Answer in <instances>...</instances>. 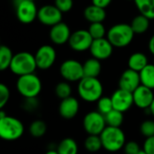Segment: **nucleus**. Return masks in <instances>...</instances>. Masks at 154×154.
Listing matches in <instances>:
<instances>
[{
    "label": "nucleus",
    "instance_id": "f257e3e1",
    "mask_svg": "<svg viewBox=\"0 0 154 154\" xmlns=\"http://www.w3.org/2000/svg\"><path fill=\"white\" fill-rule=\"evenodd\" d=\"M78 93L86 102H97L103 97V85L97 78L84 77L79 81Z\"/></svg>",
    "mask_w": 154,
    "mask_h": 154
},
{
    "label": "nucleus",
    "instance_id": "f03ea898",
    "mask_svg": "<svg viewBox=\"0 0 154 154\" xmlns=\"http://www.w3.org/2000/svg\"><path fill=\"white\" fill-rule=\"evenodd\" d=\"M134 32L131 24L121 23L113 25L107 32L106 38L114 47L124 48L131 44L134 37Z\"/></svg>",
    "mask_w": 154,
    "mask_h": 154
},
{
    "label": "nucleus",
    "instance_id": "7ed1b4c3",
    "mask_svg": "<svg viewBox=\"0 0 154 154\" xmlns=\"http://www.w3.org/2000/svg\"><path fill=\"white\" fill-rule=\"evenodd\" d=\"M103 148L110 152L120 151L125 145V134L120 127L106 126L100 134Z\"/></svg>",
    "mask_w": 154,
    "mask_h": 154
},
{
    "label": "nucleus",
    "instance_id": "20e7f679",
    "mask_svg": "<svg viewBox=\"0 0 154 154\" xmlns=\"http://www.w3.org/2000/svg\"><path fill=\"white\" fill-rule=\"evenodd\" d=\"M37 69L35 57L28 51H21L14 55L9 69L18 77L34 73Z\"/></svg>",
    "mask_w": 154,
    "mask_h": 154
},
{
    "label": "nucleus",
    "instance_id": "39448f33",
    "mask_svg": "<svg viewBox=\"0 0 154 154\" xmlns=\"http://www.w3.org/2000/svg\"><path fill=\"white\" fill-rule=\"evenodd\" d=\"M16 88L24 98L37 97L42 90V81L34 73L20 76L16 82Z\"/></svg>",
    "mask_w": 154,
    "mask_h": 154
},
{
    "label": "nucleus",
    "instance_id": "423d86ee",
    "mask_svg": "<svg viewBox=\"0 0 154 154\" xmlns=\"http://www.w3.org/2000/svg\"><path fill=\"white\" fill-rule=\"evenodd\" d=\"M24 132L23 123L13 116H6L0 118V136L5 141H15L19 139Z\"/></svg>",
    "mask_w": 154,
    "mask_h": 154
},
{
    "label": "nucleus",
    "instance_id": "0eeeda50",
    "mask_svg": "<svg viewBox=\"0 0 154 154\" xmlns=\"http://www.w3.org/2000/svg\"><path fill=\"white\" fill-rule=\"evenodd\" d=\"M38 8L32 0H16L15 14L18 21L23 24H29L37 19Z\"/></svg>",
    "mask_w": 154,
    "mask_h": 154
},
{
    "label": "nucleus",
    "instance_id": "6e6552de",
    "mask_svg": "<svg viewBox=\"0 0 154 154\" xmlns=\"http://www.w3.org/2000/svg\"><path fill=\"white\" fill-rule=\"evenodd\" d=\"M107 126L105 116L98 111H91L88 113L83 119L84 130L92 135H100Z\"/></svg>",
    "mask_w": 154,
    "mask_h": 154
},
{
    "label": "nucleus",
    "instance_id": "1a4fd4ad",
    "mask_svg": "<svg viewBox=\"0 0 154 154\" xmlns=\"http://www.w3.org/2000/svg\"><path fill=\"white\" fill-rule=\"evenodd\" d=\"M60 73L68 82L80 81L84 78L83 64L76 60H66L60 67Z\"/></svg>",
    "mask_w": 154,
    "mask_h": 154
},
{
    "label": "nucleus",
    "instance_id": "9d476101",
    "mask_svg": "<svg viewBox=\"0 0 154 154\" xmlns=\"http://www.w3.org/2000/svg\"><path fill=\"white\" fill-rule=\"evenodd\" d=\"M93 41L94 39L88 30L79 29L71 33L68 44L73 51L83 52L90 49Z\"/></svg>",
    "mask_w": 154,
    "mask_h": 154
},
{
    "label": "nucleus",
    "instance_id": "9b49d317",
    "mask_svg": "<svg viewBox=\"0 0 154 154\" xmlns=\"http://www.w3.org/2000/svg\"><path fill=\"white\" fill-rule=\"evenodd\" d=\"M62 12L55 5H44L38 10V21L46 26H53L62 22Z\"/></svg>",
    "mask_w": 154,
    "mask_h": 154
},
{
    "label": "nucleus",
    "instance_id": "f8f14e48",
    "mask_svg": "<svg viewBox=\"0 0 154 154\" xmlns=\"http://www.w3.org/2000/svg\"><path fill=\"white\" fill-rule=\"evenodd\" d=\"M34 57L38 69H48L53 66L57 58V53L51 45L45 44L41 46L36 51Z\"/></svg>",
    "mask_w": 154,
    "mask_h": 154
},
{
    "label": "nucleus",
    "instance_id": "ddd939ff",
    "mask_svg": "<svg viewBox=\"0 0 154 154\" xmlns=\"http://www.w3.org/2000/svg\"><path fill=\"white\" fill-rule=\"evenodd\" d=\"M114 46L109 42L107 38H101L94 40L89 51L93 58L97 59L99 60H105L111 57L114 50Z\"/></svg>",
    "mask_w": 154,
    "mask_h": 154
},
{
    "label": "nucleus",
    "instance_id": "4468645a",
    "mask_svg": "<svg viewBox=\"0 0 154 154\" xmlns=\"http://www.w3.org/2000/svg\"><path fill=\"white\" fill-rule=\"evenodd\" d=\"M111 99L113 102L114 109L123 113L128 111L133 106V105H134L133 92L122 89L120 88L113 93Z\"/></svg>",
    "mask_w": 154,
    "mask_h": 154
},
{
    "label": "nucleus",
    "instance_id": "2eb2a0df",
    "mask_svg": "<svg viewBox=\"0 0 154 154\" xmlns=\"http://www.w3.org/2000/svg\"><path fill=\"white\" fill-rule=\"evenodd\" d=\"M70 29L69 25L63 22H60L51 27L49 36L52 43L56 45H63L69 42L71 35Z\"/></svg>",
    "mask_w": 154,
    "mask_h": 154
},
{
    "label": "nucleus",
    "instance_id": "dca6fc26",
    "mask_svg": "<svg viewBox=\"0 0 154 154\" xmlns=\"http://www.w3.org/2000/svg\"><path fill=\"white\" fill-rule=\"evenodd\" d=\"M134 103L141 109H149L154 99V94L152 89L141 85L134 92Z\"/></svg>",
    "mask_w": 154,
    "mask_h": 154
},
{
    "label": "nucleus",
    "instance_id": "f3484780",
    "mask_svg": "<svg viewBox=\"0 0 154 154\" xmlns=\"http://www.w3.org/2000/svg\"><path fill=\"white\" fill-rule=\"evenodd\" d=\"M141 85L140 73L131 69L125 70L119 79V88L130 92H134Z\"/></svg>",
    "mask_w": 154,
    "mask_h": 154
},
{
    "label": "nucleus",
    "instance_id": "a211bd4d",
    "mask_svg": "<svg viewBox=\"0 0 154 154\" xmlns=\"http://www.w3.org/2000/svg\"><path fill=\"white\" fill-rule=\"evenodd\" d=\"M79 110V103L78 99L73 97H69L65 99H62L59 106V112L60 116L67 120L74 118L77 116Z\"/></svg>",
    "mask_w": 154,
    "mask_h": 154
},
{
    "label": "nucleus",
    "instance_id": "6ab92c4d",
    "mask_svg": "<svg viewBox=\"0 0 154 154\" xmlns=\"http://www.w3.org/2000/svg\"><path fill=\"white\" fill-rule=\"evenodd\" d=\"M84 17L90 23H103L106 17V9L97 6L95 5H90L84 9Z\"/></svg>",
    "mask_w": 154,
    "mask_h": 154
},
{
    "label": "nucleus",
    "instance_id": "aec40b11",
    "mask_svg": "<svg viewBox=\"0 0 154 154\" xmlns=\"http://www.w3.org/2000/svg\"><path fill=\"white\" fill-rule=\"evenodd\" d=\"M149 64L147 56L143 52H134L128 59V69L140 72Z\"/></svg>",
    "mask_w": 154,
    "mask_h": 154
},
{
    "label": "nucleus",
    "instance_id": "412c9836",
    "mask_svg": "<svg viewBox=\"0 0 154 154\" xmlns=\"http://www.w3.org/2000/svg\"><path fill=\"white\" fill-rule=\"evenodd\" d=\"M101 60L90 58L87 60L83 63V70H84V77L88 78H97L101 72L102 67H101Z\"/></svg>",
    "mask_w": 154,
    "mask_h": 154
},
{
    "label": "nucleus",
    "instance_id": "4be33fe9",
    "mask_svg": "<svg viewBox=\"0 0 154 154\" xmlns=\"http://www.w3.org/2000/svg\"><path fill=\"white\" fill-rule=\"evenodd\" d=\"M150 20L151 19H149L148 17H146L141 14L136 15L130 23L134 33L142 34V33L146 32L150 27Z\"/></svg>",
    "mask_w": 154,
    "mask_h": 154
},
{
    "label": "nucleus",
    "instance_id": "5701e85b",
    "mask_svg": "<svg viewBox=\"0 0 154 154\" xmlns=\"http://www.w3.org/2000/svg\"><path fill=\"white\" fill-rule=\"evenodd\" d=\"M134 4L141 14L153 20L154 0H134Z\"/></svg>",
    "mask_w": 154,
    "mask_h": 154
},
{
    "label": "nucleus",
    "instance_id": "b1692460",
    "mask_svg": "<svg viewBox=\"0 0 154 154\" xmlns=\"http://www.w3.org/2000/svg\"><path fill=\"white\" fill-rule=\"evenodd\" d=\"M141 84L151 88L154 89V65L148 64L143 70L140 72Z\"/></svg>",
    "mask_w": 154,
    "mask_h": 154
},
{
    "label": "nucleus",
    "instance_id": "393cba45",
    "mask_svg": "<svg viewBox=\"0 0 154 154\" xmlns=\"http://www.w3.org/2000/svg\"><path fill=\"white\" fill-rule=\"evenodd\" d=\"M57 151L59 154H78L79 148L74 139L65 138L59 143Z\"/></svg>",
    "mask_w": 154,
    "mask_h": 154
},
{
    "label": "nucleus",
    "instance_id": "a878e982",
    "mask_svg": "<svg viewBox=\"0 0 154 154\" xmlns=\"http://www.w3.org/2000/svg\"><path fill=\"white\" fill-rule=\"evenodd\" d=\"M13 58L14 54L11 49L5 45H2L0 47V69L5 70L9 69Z\"/></svg>",
    "mask_w": 154,
    "mask_h": 154
},
{
    "label": "nucleus",
    "instance_id": "bb28decb",
    "mask_svg": "<svg viewBox=\"0 0 154 154\" xmlns=\"http://www.w3.org/2000/svg\"><path fill=\"white\" fill-rule=\"evenodd\" d=\"M107 126L120 127L124 123V113L118 110L113 109L107 115L105 116Z\"/></svg>",
    "mask_w": 154,
    "mask_h": 154
},
{
    "label": "nucleus",
    "instance_id": "cd10ccee",
    "mask_svg": "<svg viewBox=\"0 0 154 154\" xmlns=\"http://www.w3.org/2000/svg\"><path fill=\"white\" fill-rule=\"evenodd\" d=\"M84 146L86 150H88L90 152H98L101 148H103L102 141L100 138V135H92L88 134V136L86 138Z\"/></svg>",
    "mask_w": 154,
    "mask_h": 154
},
{
    "label": "nucleus",
    "instance_id": "c85d7f7f",
    "mask_svg": "<svg viewBox=\"0 0 154 154\" xmlns=\"http://www.w3.org/2000/svg\"><path fill=\"white\" fill-rule=\"evenodd\" d=\"M88 31L89 32L90 35L92 36V38L94 40L105 38L106 35L107 34V32H106V27L103 24V23H90Z\"/></svg>",
    "mask_w": 154,
    "mask_h": 154
},
{
    "label": "nucleus",
    "instance_id": "c756f323",
    "mask_svg": "<svg viewBox=\"0 0 154 154\" xmlns=\"http://www.w3.org/2000/svg\"><path fill=\"white\" fill-rule=\"evenodd\" d=\"M47 131L46 124L42 120H35L30 125V134L32 136L39 138L45 134Z\"/></svg>",
    "mask_w": 154,
    "mask_h": 154
},
{
    "label": "nucleus",
    "instance_id": "7c9ffc66",
    "mask_svg": "<svg viewBox=\"0 0 154 154\" xmlns=\"http://www.w3.org/2000/svg\"><path fill=\"white\" fill-rule=\"evenodd\" d=\"M71 92H72V89L68 81L60 82L55 87V94L61 100L71 97Z\"/></svg>",
    "mask_w": 154,
    "mask_h": 154
},
{
    "label": "nucleus",
    "instance_id": "2f4dec72",
    "mask_svg": "<svg viewBox=\"0 0 154 154\" xmlns=\"http://www.w3.org/2000/svg\"><path fill=\"white\" fill-rule=\"evenodd\" d=\"M114 109L113 102L111 97H102L97 101V111L101 113L102 115L106 116L109 112H111Z\"/></svg>",
    "mask_w": 154,
    "mask_h": 154
},
{
    "label": "nucleus",
    "instance_id": "473e14b6",
    "mask_svg": "<svg viewBox=\"0 0 154 154\" xmlns=\"http://www.w3.org/2000/svg\"><path fill=\"white\" fill-rule=\"evenodd\" d=\"M141 134L146 138L154 136V121L146 120L142 123L140 127Z\"/></svg>",
    "mask_w": 154,
    "mask_h": 154
},
{
    "label": "nucleus",
    "instance_id": "72a5a7b5",
    "mask_svg": "<svg viewBox=\"0 0 154 154\" xmlns=\"http://www.w3.org/2000/svg\"><path fill=\"white\" fill-rule=\"evenodd\" d=\"M10 98V90L5 84H0V108L3 109Z\"/></svg>",
    "mask_w": 154,
    "mask_h": 154
},
{
    "label": "nucleus",
    "instance_id": "f704fd0d",
    "mask_svg": "<svg viewBox=\"0 0 154 154\" xmlns=\"http://www.w3.org/2000/svg\"><path fill=\"white\" fill-rule=\"evenodd\" d=\"M73 0H54V5L62 13L69 12L73 7Z\"/></svg>",
    "mask_w": 154,
    "mask_h": 154
},
{
    "label": "nucleus",
    "instance_id": "c9c22d12",
    "mask_svg": "<svg viewBox=\"0 0 154 154\" xmlns=\"http://www.w3.org/2000/svg\"><path fill=\"white\" fill-rule=\"evenodd\" d=\"M39 106V102L36 97H28L24 98L23 103V108L27 112H32Z\"/></svg>",
    "mask_w": 154,
    "mask_h": 154
},
{
    "label": "nucleus",
    "instance_id": "e433bc0d",
    "mask_svg": "<svg viewBox=\"0 0 154 154\" xmlns=\"http://www.w3.org/2000/svg\"><path fill=\"white\" fill-rule=\"evenodd\" d=\"M124 149H125V154H137L141 151L139 144L134 141L126 143Z\"/></svg>",
    "mask_w": 154,
    "mask_h": 154
},
{
    "label": "nucleus",
    "instance_id": "4c0bfd02",
    "mask_svg": "<svg viewBox=\"0 0 154 154\" xmlns=\"http://www.w3.org/2000/svg\"><path fill=\"white\" fill-rule=\"evenodd\" d=\"M143 150L147 154H154V136L146 138Z\"/></svg>",
    "mask_w": 154,
    "mask_h": 154
},
{
    "label": "nucleus",
    "instance_id": "58836bf2",
    "mask_svg": "<svg viewBox=\"0 0 154 154\" xmlns=\"http://www.w3.org/2000/svg\"><path fill=\"white\" fill-rule=\"evenodd\" d=\"M111 2H112V0H92L93 5L102 7V8H105V9L109 6Z\"/></svg>",
    "mask_w": 154,
    "mask_h": 154
},
{
    "label": "nucleus",
    "instance_id": "ea45409f",
    "mask_svg": "<svg viewBox=\"0 0 154 154\" xmlns=\"http://www.w3.org/2000/svg\"><path fill=\"white\" fill-rule=\"evenodd\" d=\"M148 48H149L150 52H151L152 55H154V34L151 37V39H150V41H149Z\"/></svg>",
    "mask_w": 154,
    "mask_h": 154
},
{
    "label": "nucleus",
    "instance_id": "a19ab883",
    "mask_svg": "<svg viewBox=\"0 0 154 154\" xmlns=\"http://www.w3.org/2000/svg\"><path fill=\"white\" fill-rule=\"evenodd\" d=\"M149 110H150L151 114L154 116V99L153 101H152V105H151V106H150V108H149Z\"/></svg>",
    "mask_w": 154,
    "mask_h": 154
},
{
    "label": "nucleus",
    "instance_id": "79ce46f5",
    "mask_svg": "<svg viewBox=\"0 0 154 154\" xmlns=\"http://www.w3.org/2000/svg\"><path fill=\"white\" fill-rule=\"evenodd\" d=\"M45 154H59V152H58L57 150H50V151H48Z\"/></svg>",
    "mask_w": 154,
    "mask_h": 154
},
{
    "label": "nucleus",
    "instance_id": "37998d69",
    "mask_svg": "<svg viewBox=\"0 0 154 154\" xmlns=\"http://www.w3.org/2000/svg\"><path fill=\"white\" fill-rule=\"evenodd\" d=\"M137 154H147V153H146L143 150H141V151H140V152H139Z\"/></svg>",
    "mask_w": 154,
    "mask_h": 154
},
{
    "label": "nucleus",
    "instance_id": "c03bdc74",
    "mask_svg": "<svg viewBox=\"0 0 154 154\" xmlns=\"http://www.w3.org/2000/svg\"><path fill=\"white\" fill-rule=\"evenodd\" d=\"M129 1H134V0H129Z\"/></svg>",
    "mask_w": 154,
    "mask_h": 154
},
{
    "label": "nucleus",
    "instance_id": "a18cd8bd",
    "mask_svg": "<svg viewBox=\"0 0 154 154\" xmlns=\"http://www.w3.org/2000/svg\"><path fill=\"white\" fill-rule=\"evenodd\" d=\"M152 64H153V65H154V60H153V63H152Z\"/></svg>",
    "mask_w": 154,
    "mask_h": 154
},
{
    "label": "nucleus",
    "instance_id": "49530a36",
    "mask_svg": "<svg viewBox=\"0 0 154 154\" xmlns=\"http://www.w3.org/2000/svg\"><path fill=\"white\" fill-rule=\"evenodd\" d=\"M32 1H35V0H32Z\"/></svg>",
    "mask_w": 154,
    "mask_h": 154
}]
</instances>
